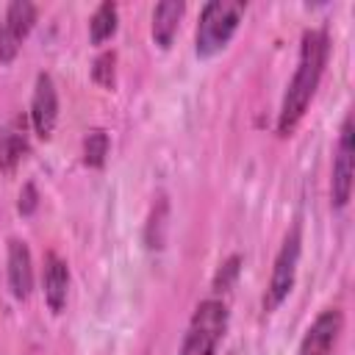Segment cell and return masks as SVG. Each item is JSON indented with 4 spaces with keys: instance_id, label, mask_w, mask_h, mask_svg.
Returning <instances> with one entry per match:
<instances>
[{
    "instance_id": "obj_15",
    "label": "cell",
    "mask_w": 355,
    "mask_h": 355,
    "mask_svg": "<svg viewBox=\"0 0 355 355\" xmlns=\"http://www.w3.org/2000/svg\"><path fill=\"white\" fill-rule=\"evenodd\" d=\"M114 72H116V53L114 50H103L92 61V80L100 83L103 89H111L114 86Z\"/></svg>"
},
{
    "instance_id": "obj_12",
    "label": "cell",
    "mask_w": 355,
    "mask_h": 355,
    "mask_svg": "<svg viewBox=\"0 0 355 355\" xmlns=\"http://www.w3.org/2000/svg\"><path fill=\"white\" fill-rule=\"evenodd\" d=\"M183 11H186V3L183 0H164L153 8V39L158 47H169L178 28H180V19H183Z\"/></svg>"
},
{
    "instance_id": "obj_10",
    "label": "cell",
    "mask_w": 355,
    "mask_h": 355,
    "mask_svg": "<svg viewBox=\"0 0 355 355\" xmlns=\"http://www.w3.org/2000/svg\"><path fill=\"white\" fill-rule=\"evenodd\" d=\"M28 147H31L28 119L22 114H17L0 128V172L11 175L17 169V164L28 155Z\"/></svg>"
},
{
    "instance_id": "obj_3",
    "label": "cell",
    "mask_w": 355,
    "mask_h": 355,
    "mask_svg": "<svg viewBox=\"0 0 355 355\" xmlns=\"http://www.w3.org/2000/svg\"><path fill=\"white\" fill-rule=\"evenodd\" d=\"M227 305L222 300H202L186 327L178 355H216V347L227 330Z\"/></svg>"
},
{
    "instance_id": "obj_4",
    "label": "cell",
    "mask_w": 355,
    "mask_h": 355,
    "mask_svg": "<svg viewBox=\"0 0 355 355\" xmlns=\"http://www.w3.org/2000/svg\"><path fill=\"white\" fill-rule=\"evenodd\" d=\"M300 252H302V225L294 222L286 236H283V244L275 255V263H272V275H269V286H266V294H263V311L272 313L277 311L286 297L291 294L294 288V280H297V266H300Z\"/></svg>"
},
{
    "instance_id": "obj_2",
    "label": "cell",
    "mask_w": 355,
    "mask_h": 355,
    "mask_svg": "<svg viewBox=\"0 0 355 355\" xmlns=\"http://www.w3.org/2000/svg\"><path fill=\"white\" fill-rule=\"evenodd\" d=\"M247 11V3L241 0H211L202 6L197 31H194V50L200 58H211L222 53L233 33L239 31V22Z\"/></svg>"
},
{
    "instance_id": "obj_1",
    "label": "cell",
    "mask_w": 355,
    "mask_h": 355,
    "mask_svg": "<svg viewBox=\"0 0 355 355\" xmlns=\"http://www.w3.org/2000/svg\"><path fill=\"white\" fill-rule=\"evenodd\" d=\"M327 55H330V39H327V31L322 28H311L302 33L300 39V58H297V67H294V75L286 86V94H283V103H280V114H277V136H291L297 130V125L302 122L316 89H319V80L324 75V67H327Z\"/></svg>"
},
{
    "instance_id": "obj_14",
    "label": "cell",
    "mask_w": 355,
    "mask_h": 355,
    "mask_svg": "<svg viewBox=\"0 0 355 355\" xmlns=\"http://www.w3.org/2000/svg\"><path fill=\"white\" fill-rule=\"evenodd\" d=\"M108 158V133L103 128H94L83 139V164L89 169H103Z\"/></svg>"
},
{
    "instance_id": "obj_7",
    "label": "cell",
    "mask_w": 355,
    "mask_h": 355,
    "mask_svg": "<svg viewBox=\"0 0 355 355\" xmlns=\"http://www.w3.org/2000/svg\"><path fill=\"white\" fill-rule=\"evenodd\" d=\"M28 122H31V130L44 141L55 130V122H58V89H55V80H53L50 72H39L36 75Z\"/></svg>"
},
{
    "instance_id": "obj_9",
    "label": "cell",
    "mask_w": 355,
    "mask_h": 355,
    "mask_svg": "<svg viewBox=\"0 0 355 355\" xmlns=\"http://www.w3.org/2000/svg\"><path fill=\"white\" fill-rule=\"evenodd\" d=\"M6 272H8V288L17 300H28L33 291V258L22 239H8L6 252Z\"/></svg>"
},
{
    "instance_id": "obj_6",
    "label": "cell",
    "mask_w": 355,
    "mask_h": 355,
    "mask_svg": "<svg viewBox=\"0 0 355 355\" xmlns=\"http://www.w3.org/2000/svg\"><path fill=\"white\" fill-rule=\"evenodd\" d=\"M33 25H36V6L31 0H14L6 6L0 19V64H8L17 58Z\"/></svg>"
},
{
    "instance_id": "obj_17",
    "label": "cell",
    "mask_w": 355,
    "mask_h": 355,
    "mask_svg": "<svg viewBox=\"0 0 355 355\" xmlns=\"http://www.w3.org/2000/svg\"><path fill=\"white\" fill-rule=\"evenodd\" d=\"M36 205H39L36 186H33V183H25V186H22V191H19V202H17V208H19V214H22V216H28V214H33V211H36Z\"/></svg>"
},
{
    "instance_id": "obj_16",
    "label": "cell",
    "mask_w": 355,
    "mask_h": 355,
    "mask_svg": "<svg viewBox=\"0 0 355 355\" xmlns=\"http://www.w3.org/2000/svg\"><path fill=\"white\" fill-rule=\"evenodd\" d=\"M239 263H241V258H239V255H230V258L222 263V269H219V275H216V280H214V288H227V286L233 283V277L239 275Z\"/></svg>"
},
{
    "instance_id": "obj_11",
    "label": "cell",
    "mask_w": 355,
    "mask_h": 355,
    "mask_svg": "<svg viewBox=\"0 0 355 355\" xmlns=\"http://www.w3.org/2000/svg\"><path fill=\"white\" fill-rule=\"evenodd\" d=\"M42 286H44V300H47L50 311L61 313L67 305V294H69V269H67V261L61 255H55V252L44 255Z\"/></svg>"
},
{
    "instance_id": "obj_5",
    "label": "cell",
    "mask_w": 355,
    "mask_h": 355,
    "mask_svg": "<svg viewBox=\"0 0 355 355\" xmlns=\"http://www.w3.org/2000/svg\"><path fill=\"white\" fill-rule=\"evenodd\" d=\"M352 178H355V147H352V116H344L336 150H333V175H330V200L341 211L352 197Z\"/></svg>"
},
{
    "instance_id": "obj_13",
    "label": "cell",
    "mask_w": 355,
    "mask_h": 355,
    "mask_svg": "<svg viewBox=\"0 0 355 355\" xmlns=\"http://www.w3.org/2000/svg\"><path fill=\"white\" fill-rule=\"evenodd\" d=\"M116 22H119V8H116V3H111V0L100 3V6L92 11V17H89V39H92V44L108 42V39L116 33Z\"/></svg>"
},
{
    "instance_id": "obj_8",
    "label": "cell",
    "mask_w": 355,
    "mask_h": 355,
    "mask_svg": "<svg viewBox=\"0 0 355 355\" xmlns=\"http://www.w3.org/2000/svg\"><path fill=\"white\" fill-rule=\"evenodd\" d=\"M344 333V313L338 308H324L305 330L297 355H336Z\"/></svg>"
}]
</instances>
